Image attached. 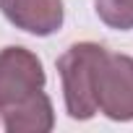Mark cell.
Masks as SVG:
<instances>
[{
	"label": "cell",
	"instance_id": "6da1fadb",
	"mask_svg": "<svg viewBox=\"0 0 133 133\" xmlns=\"http://www.w3.org/2000/svg\"><path fill=\"white\" fill-rule=\"evenodd\" d=\"M65 110L73 120L97 112L115 123L133 120V57L97 42H76L57 57Z\"/></svg>",
	"mask_w": 133,
	"mask_h": 133
},
{
	"label": "cell",
	"instance_id": "7a4b0ae2",
	"mask_svg": "<svg viewBox=\"0 0 133 133\" xmlns=\"http://www.w3.org/2000/svg\"><path fill=\"white\" fill-rule=\"evenodd\" d=\"M42 60L11 44L0 50V117L8 133H47L55 128V110L44 94Z\"/></svg>",
	"mask_w": 133,
	"mask_h": 133
},
{
	"label": "cell",
	"instance_id": "3957f363",
	"mask_svg": "<svg viewBox=\"0 0 133 133\" xmlns=\"http://www.w3.org/2000/svg\"><path fill=\"white\" fill-rule=\"evenodd\" d=\"M0 11L16 29L34 37H50L65 21L63 0H0Z\"/></svg>",
	"mask_w": 133,
	"mask_h": 133
},
{
	"label": "cell",
	"instance_id": "277c9868",
	"mask_svg": "<svg viewBox=\"0 0 133 133\" xmlns=\"http://www.w3.org/2000/svg\"><path fill=\"white\" fill-rule=\"evenodd\" d=\"M99 21L115 31L133 29V0H94Z\"/></svg>",
	"mask_w": 133,
	"mask_h": 133
}]
</instances>
